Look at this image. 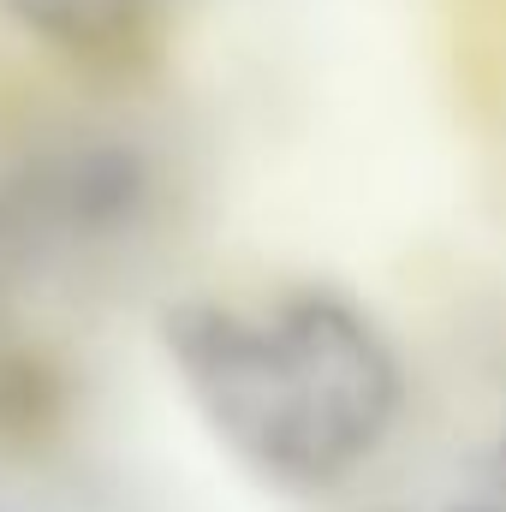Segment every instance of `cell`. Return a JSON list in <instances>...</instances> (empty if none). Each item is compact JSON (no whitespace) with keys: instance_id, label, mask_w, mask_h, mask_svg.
<instances>
[{"instance_id":"obj_4","label":"cell","mask_w":506,"mask_h":512,"mask_svg":"<svg viewBox=\"0 0 506 512\" xmlns=\"http://www.w3.org/2000/svg\"><path fill=\"white\" fill-rule=\"evenodd\" d=\"M453 512H495V507H453Z\"/></svg>"},{"instance_id":"obj_1","label":"cell","mask_w":506,"mask_h":512,"mask_svg":"<svg viewBox=\"0 0 506 512\" xmlns=\"http://www.w3.org/2000/svg\"><path fill=\"white\" fill-rule=\"evenodd\" d=\"M161 346L215 441L280 489L340 483L405 399L393 346L334 292H292L268 322L185 298L161 316Z\"/></svg>"},{"instance_id":"obj_3","label":"cell","mask_w":506,"mask_h":512,"mask_svg":"<svg viewBox=\"0 0 506 512\" xmlns=\"http://www.w3.org/2000/svg\"><path fill=\"white\" fill-rule=\"evenodd\" d=\"M30 36L66 54H120L149 18V0H0Z\"/></svg>"},{"instance_id":"obj_2","label":"cell","mask_w":506,"mask_h":512,"mask_svg":"<svg viewBox=\"0 0 506 512\" xmlns=\"http://www.w3.org/2000/svg\"><path fill=\"white\" fill-rule=\"evenodd\" d=\"M143 197H149V173L120 143L78 149L60 167V215L72 227H84V233H120V227H131Z\"/></svg>"}]
</instances>
